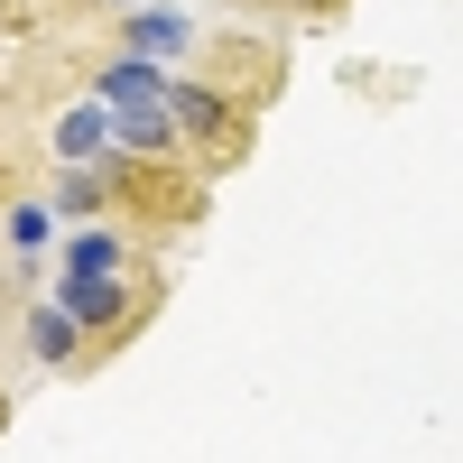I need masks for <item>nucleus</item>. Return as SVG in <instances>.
<instances>
[{
	"label": "nucleus",
	"instance_id": "nucleus-1",
	"mask_svg": "<svg viewBox=\"0 0 463 463\" xmlns=\"http://www.w3.org/2000/svg\"><path fill=\"white\" fill-rule=\"evenodd\" d=\"M47 297L93 334V353H111V343H130L148 325V306L167 297V279H158V269H56Z\"/></svg>",
	"mask_w": 463,
	"mask_h": 463
},
{
	"label": "nucleus",
	"instance_id": "nucleus-2",
	"mask_svg": "<svg viewBox=\"0 0 463 463\" xmlns=\"http://www.w3.org/2000/svg\"><path fill=\"white\" fill-rule=\"evenodd\" d=\"M167 111H176L185 158H195V167H232V158L250 148V111L232 102L222 84H204V74H176V84H167Z\"/></svg>",
	"mask_w": 463,
	"mask_h": 463
},
{
	"label": "nucleus",
	"instance_id": "nucleus-3",
	"mask_svg": "<svg viewBox=\"0 0 463 463\" xmlns=\"http://www.w3.org/2000/svg\"><path fill=\"white\" fill-rule=\"evenodd\" d=\"M47 130H56V158H65V167H93V158L121 148V111H111L102 93H84V102H65Z\"/></svg>",
	"mask_w": 463,
	"mask_h": 463
},
{
	"label": "nucleus",
	"instance_id": "nucleus-4",
	"mask_svg": "<svg viewBox=\"0 0 463 463\" xmlns=\"http://www.w3.org/2000/svg\"><path fill=\"white\" fill-rule=\"evenodd\" d=\"M167 84H176V74L148 65V56H111V65L93 74V93H102L111 111H167Z\"/></svg>",
	"mask_w": 463,
	"mask_h": 463
},
{
	"label": "nucleus",
	"instance_id": "nucleus-5",
	"mask_svg": "<svg viewBox=\"0 0 463 463\" xmlns=\"http://www.w3.org/2000/svg\"><path fill=\"white\" fill-rule=\"evenodd\" d=\"M121 37H130V56L176 65L185 47H195V19H185V10H158V0H139V10H121Z\"/></svg>",
	"mask_w": 463,
	"mask_h": 463
},
{
	"label": "nucleus",
	"instance_id": "nucleus-6",
	"mask_svg": "<svg viewBox=\"0 0 463 463\" xmlns=\"http://www.w3.org/2000/svg\"><path fill=\"white\" fill-rule=\"evenodd\" d=\"M28 353H37V362H47V371H74V362H84V353H93V334H84V325H74V316H65V306L47 297V306H28ZM93 362H102V353H93Z\"/></svg>",
	"mask_w": 463,
	"mask_h": 463
},
{
	"label": "nucleus",
	"instance_id": "nucleus-7",
	"mask_svg": "<svg viewBox=\"0 0 463 463\" xmlns=\"http://www.w3.org/2000/svg\"><path fill=\"white\" fill-rule=\"evenodd\" d=\"M56 269H139V250H130L111 222H93V213H84V222L65 232V260H56Z\"/></svg>",
	"mask_w": 463,
	"mask_h": 463
},
{
	"label": "nucleus",
	"instance_id": "nucleus-8",
	"mask_svg": "<svg viewBox=\"0 0 463 463\" xmlns=\"http://www.w3.org/2000/svg\"><path fill=\"white\" fill-rule=\"evenodd\" d=\"M0 241H10L19 260H28V250H47V241H56V213H47V204H28V195H19L10 213H0Z\"/></svg>",
	"mask_w": 463,
	"mask_h": 463
},
{
	"label": "nucleus",
	"instance_id": "nucleus-9",
	"mask_svg": "<svg viewBox=\"0 0 463 463\" xmlns=\"http://www.w3.org/2000/svg\"><path fill=\"white\" fill-rule=\"evenodd\" d=\"M288 10H334V0H288Z\"/></svg>",
	"mask_w": 463,
	"mask_h": 463
},
{
	"label": "nucleus",
	"instance_id": "nucleus-10",
	"mask_svg": "<svg viewBox=\"0 0 463 463\" xmlns=\"http://www.w3.org/2000/svg\"><path fill=\"white\" fill-rule=\"evenodd\" d=\"M102 10H139V0H102Z\"/></svg>",
	"mask_w": 463,
	"mask_h": 463
},
{
	"label": "nucleus",
	"instance_id": "nucleus-11",
	"mask_svg": "<svg viewBox=\"0 0 463 463\" xmlns=\"http://www.w3.org/2000/svg\"><path fill=\"white\" fill-rule=\"evenodd\" d=\"M0 427H10V390H0Z\"/></svg>",
	"mask_w": 463,
	"mask_h": 463
},
{
	"label": "nucleus",
	"instance_id": "nucleus-12",
	"mask_svg": "<svg viewBox=\"0 0 463 463\" xmlns=\"http://www.w3.org/2000/svg\"><path fill=\"white\" fill-rule=\"evenodd\" d=\"M0 19H10V0H0Z\"/></svg>",
	"mask_w": 463,
	"mask_h": 463
}]
</instances>
